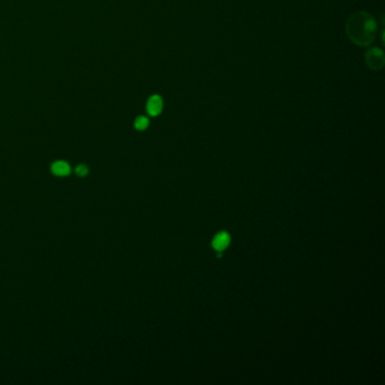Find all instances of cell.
I'll use <instances>...</instances> for the list:
<instances>
[{
    "label": "cell",
    "mask_w": 385,
    "mask_h": 385,
    "mask_svg": "<svg viewBox=\"0 0 385 385\" xmlns=\"http://www.w3.org/2000/svg\"><path fill=\"white\" fill-rule=\"evenodd\" d=\"M377 23L366 11H357L346 23V33L349 40L358 46H368L375 41Z\"/></svg>",
    "instance_id": "1"
},
{
    "label": "cell",
    "mask_w": 385,
    "mask_h": 385,
    "mask_svg": "<svg viewBox=\"0 0 385 385\" xmlns=\"http://www.w3.org/2000/svg\"><path fill=\"white\" fill-rule=\"evenodd\" d=\"M365 62L372 70L383 69L385 65V56L383 50L379 48H369L365 53Z\"/></svg>",
    "instance_id": "2"
},
{
    "label": "cell",
    "mask_w": 385,
    "mask_h": 385,
    "mask_svg": "<svg viewBox=\"0 0 385 385\" xmlns=\"http://www.w3.org/2000/svg\"><path fill=\"white\" fill-rule=\"evenodd\" d=\"M163 110V100L159 95H153L147 102V112L149 116H157Z\"/></svg>",
    "instance_id": "3"
},
{
    "label": "cell",
    "mask_w": 385,
    "mask_h": 385,
    "mask_svg": "<svg viewBox=\"0 0 385 385\" xmlns=\"http://www.w3.org/2000/svg\"><path fill=\"white\" fill-rule=\"evenodd\" d=\"M230 242H231L230 234L226 233V231H222V233H218L215 236L213 241V247L216 251H218V252H223V251L230 245Z\"/></svg>",
    "instance_id": "4"
},
{
    "label": "cell",
    "mask_w": 385,
    "mask_h": 385,
    "mask_svg": "<svg viewBox=\"0 0 385 385\" xmlns=\"http://www.w3.org/2000/svg\"><path fill=\"white\" fill-rule=\"evenodd\" d=\"M51 172L57 176H67L70 174L72 168H70L69 164L67 162H64V160H58V162H54L52 164V166H51Z\"/></svg>",
    "instance_id": "5"
},
{
    "label": "cell",
    "mask_w": 385,
    "mask_h": 385,
    "mask_svg": "<svg viewBox=\"0 0 385 385\" xmlns=\"http://www.w3.org/2000/svg\"><path fill=\"white\" fill-rule=\"evenodd\" d=\"M149 125V120L146 116H138L135 121V128L137 130H145Z\"/></svg>",
    "instance_id": "6"
},
{
    "label": "cell",
    "mask_w": 385,
    "mask_h": 385,
    "mask_svg": "<svg viewBox=\"0 0 385 385\" xmlns=\"http://www.w3.org/2000/svg\"><path fill=\"white\" fill-rule=\"evenodd\" d=\"M75 171H76V174L78 176H81V178H84V176H86V175L88 174V167L86 166V165H84V164L78 165V166L76 167V170H75Z\"/></svg>",
    "instance_id": "7"
}]
</instances>
